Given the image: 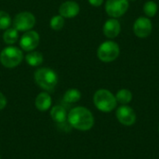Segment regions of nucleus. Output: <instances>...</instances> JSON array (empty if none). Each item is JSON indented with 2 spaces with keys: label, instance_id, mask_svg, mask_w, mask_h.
I'll list each match as a JSON object with an SVG mask.
<instances>
[{
  "label": "nucleus",
  "instance_id": "obj_9",
  "mask_svg": "<svg viewBox=\"0 0 159 159\" xmlns=\"http://www.w3.org/2000/svg\"><path fill=\"white\" fill-rule=\"evenodd\" d=\"M153 25L149 18L140 17L133 24V31L136 36L140 38H145L149 36L152 33Z\"/></svg>",
  "mask_w": 159,
  "mask_h": 159
},
{
  "label": "nucleus",
  "instance_id": "obj_11",
  "mask_svg": "<svg viewBox=\"0 0 159 159\" xmlns=\"http://www.w3.org/2000/svg\"><path fill=\"white\" fill-rule=\"evenodd\" d=\"M80 11L79 5L75 1H65L59 7V13L64 19H72L78 15Z\"/></svg>",
  "mask_w": 159,
  "mask_h": 159
},
{
  "label": "nucleus",
  "instance_id": "obj_2",
  "mask_svg": "<svg viewBox=\"0 0 159 159\" xmlns=\"http://www.w3.org/2000/svg\"><path fill=\"white\" fill-rule=\"evenodd\" d=\"M34 78L35 84L48 92L53 91L58 84L57 73L54 70L48 67L37 69L34 72Z\"/></svg>",
  "mask_w": 159,
  "mask_h": 159
},
{
  "label": "nucleus",
  "instance_id": "obj_23",
  "mask_svg": "<svg viewBox=\"0 0 159 159\" xmlns=\"http://www.w3.org/2000/svg\"><path fill=\"white\" fill-rule=\"evenodd\" d=\"M89 3L93 7H100L103 3V0H89Z\"/></svg>",
  "mask_w": 159,
  "mask_h": 159
},
{
  "label": "nucleus",
  "instance_id": "obj_21",
  "mask_svg": "<svg viewBox=\"0 0 159 159\" xmlns=\"http://www.w3.org/2000/svg\"><path fill=\"white\" fill-rule=\"evenodd\" d=\"M11 18L6 11L0 10V30H7L11 25Z\"/></svg>",
  "mask_w": 159,
  "mask_h": 159
},
{
  "label": "nucleus",
  "instance_id": "obj_20",
  "mask_svg": "<svg viewBox=\"0 0 159 159\" xmlns=\"http://www.w3.org/2000/svg\"><path fill=\"white\" fill-rule=\"evenodd\" d=\"M157 5L154 1H147L143 6V12L148 18H153L157 12Z\"/></svg>",
  "mask_w": 159,
  "mask_h": 159
},
{
  "label": "nucleus",
  "instance_id": "obj_24",
  "mask_svg": "<svg viewBox=\"0 0 159 159\" xmlns=\"http://www.w3.org/2000/svg\"><path fill=\"white\" fill-rule=\"evenodd\" d=\"M158 130H159V127H158Z\"/></svg>",
  "mask_w": 159,
  "mask_h": 159
},
{
  "label": "nucleus",
  "instance_id": "obj_15",
  "mask_svg": "<svg viewBox=\"0 0 159 159\" xmlns=\"http://www.w3.org/2000/svg\"><path fill=\"white\" fill-rule=\"evenodd\" d=\"M25 61L28 65L36 67L42 64L44 61V57L40 52L33 50V51H29L28 54L25 56Z\"/></svg>",
  "mask_w": 159,
  "mask_h": 159
},
{
  "label": "nucleus",
  "instance_id": "obj_25",
  "mask_svg": "<svg viewBox=\"0 0 159 159\" xmlns=\"http://www.w3.org/2000/svg\"><path fill=\"white\" fill-rule=\"evenodd\" d=\"M0 159H1V157H0Z\"/></svg>",
  "mask_w": 159,
  "mask_h": 159
},
{
  "label": "nucleus",
  "instance_id": "obj_17",
  "mask_svg": "<svg viewBox=\"0 0 159 159\" xmlns=\"http://www.w3.org/2000/svg\"><path fill=\"white\" fill-rule=\"evenodd\" d=\"M80 99H81V92L76 89H70L63 95V101L67 103L77 102Z\"/></svg>",
  "mask_w": 159,
  "mask_h": 159
},
{
  "label": "nucleus",
  "instance_id": "obj_22",
  "mask_svg": "<svg viewBox=\"0 0 159 159\" xmlns=\"http://www.w3.org/2000/svg\"><path fill=\"white\" fill-rule=\"evenodd\" d=\"M7 105V99L2 92H0V110L4 109Z\"/></svg>",
  "mask_w": 159,
  "mask_h": 159
},
{
  "label": "nucleus",
  "instance_id": "obj_4",
  "mask_svg": "<svg viewBox=\"0 0 159 159\" xmlns=\"http://www.w3.org/2000/svg\"><path fill=\"white\" fill-rule=\"evenodd\" d=\"M23 60L22 51L13 46L5 48L0 53V62L6 68H15Z\"/></svg>",
  "mask_w": 159,
  "mask_h": 159
},
{
  "label": "nucleus",
  "instance_id": "obj_19",
  "mask_svg": "<svg viewBox=\"0 0 159 159\" xmlns=\"http://www.w3.org/2000/svg\"><path fill=\"white\" fill-rule=\"evenodd\" d=\"M64 18L61 16L60 14L57 16H54L50 19L49 21V26L52 30L54 31H61L63 26H64Z\"/></svg>",
  "mask_w": 159,
  "mask_h": 159
},
{
  "label": "nucleus",
  "instance_id": "obj_7",
  "mask_svg": "<svg viewBox=\"0 0 159 159\" xmlns=\"http://www.w3.org/2000/svg\"><path fill=\"white\" fill-rule=\"evenodd\" d=\"M129 0H107L105 4V11L112 18H119L123 16L129 8Z\"/></svg>",
  "mask_w": 159,
  "mask_h": 159
},
{
  "label": "nucleus",
  "instance_id": "obj_3",
  "mask_svg": "<svg viewBox=\"0 0 159 159\" xmlns=\"http://www.w3.org/2000/svg\"><path fill=\"white\" fill-rule=\"evenodd\" d=\"M95 106L102 112L109 113L116 107V99L114 94L107 89H99L93 96Z\"/></svg>",
  "mask_w": 159,
  "mask_h": 159
},
{
  "label": "nucleus",
  "instance_id": "obj_10",
  "mask_svg": "<svg viewBox=\"0 0 159 159\" xmlns=\"http://www.w3.org/2000/svg\"><path fill=\"white\" fill-rule=\"evenodd\" d=\"M116 118L122 125L131 126L136 121V114L131 107L121 105L116 110Z\"/></svg>",
  "mask_w": 159,
  "mask_h": 159
},
{
  "label": "nucleus",
  "instance_id": "obj_16",
  "mask_svg": "<svg viewBox=\"0 0 159 159\" xmlns=\"http://www.w3.org/2000/svg\"><path fill=\"white\" fill-rule=\"evenodd\" d=\"M19 38V31L15 28H7L3 34V40L7 45H13Z\"/></svg>",
  "mask_w": 159,
  "mask_h": 159
},
{
  "label": "nucleus",
  "instance_id": "obj_18",
  "mask_svg": "<svg viewBox=\"0 0 159 159\" xmlns=\"http://www.w3.org/2000/svg\"><path fill=\"white\" fill-rule=\"evenodd\" d=\"M116 102L121 103L122 105H126L128 103H129L132 100V93L129 90V89H120L116 95Z\"/></svg>",
  "mask_w": 159,
  "mask_h": 159
},
{
  "label": "nucleus",
  "instance_id": "obj_13",
  "mask_svg": "<svg viewBox=\"0 0 159 159\" xmlns=\"http://www.w3.org/2000/svg\"><path fill=\"white\" fill-rule=\"evenodd\" d=\"M51 102H52L51 97L47 92H41V93H39L36 96L35 101H34L35 107L37 108V110L42 111V112L48 110L50 108V106H51Z\"/></svg>",
  "mask_w": 159,
  "mask_h": 159
},
{
  "label": "nucleus",
  "instance_id": "obj_14",
  "mask_svg": "<svg viewBox=\"0 0 159 159\" xmlns=\"http://www.w3.org/2000/svg\"><path fill=\"white\" fill-rule=\"evenodd\" d=\"M50 116L51 118L58 124L63 123L67 119V113L63 106L61 105H56L52 107L50 110Z\"/></svg>",
  "mask_w": 159,
  "mask_h": 159
},
{
  "label": "nucleus",
  "instance_id": "obj_1",
  "mask_svg": "<svg viewBox=\"0 0 159 159\" xmlns=\"http://www.w3.org/2000/svg\"><path fill=\"white\" fill-rule=\"evenodd\" d=\"M67 119L72 128L82 131L89 130L94 125V117L91 112L82 106L73 108L69 112Z\"/></svg>",
  "mask_w": 159,
  "mask_h": 159
},
{
  "label": "nucleus",
  "instance_id": "obj_8",
  "mask_svg": "<svg viewBox=\"0 0 159 159\" xmlns=\"http://www.w3.org/2000/svg\"><path fill=\"white\" fill-rule=\"evenodd\" d=\"M40 36L39 34L35 31L30 30L24 32L22 36L20 39V47L24 51H33L39 45Z\"/></svg>",
  "mask_w": 159,
  "mask_h": 159
},
{
  "label": "nucleus",
  "instance_id": "obj_6",
  "mask_svg": "<svg viewBox=\"0 0 159 159\" xmlns=\"http://www.w3.org/2000/svg\"><path fill=\"white\" fill-rule=\"evenodd\" d=\"M12 23L14 28L19 32H27L32 30L35 25V17L31 12L22 11L14 17Z\"/></svg>",
  "mask_w": 159,
  "mask_h": 159
},
{
  "label": "nucleus",
  "instance_id": "obj_5",
  "mask_svg": "<svg viewBox=\"0 0 159 159\" xmlns=\"http://www.w3.org/2000/svg\"><path fill=\"white\" fill-rule=\"evenodd\" d=\"M119 47L114 41H105L100 45L97 50V56L103 62H112L119 56Z\"/></svg>",
  "mask_w": 159,
  "mask_h": 159
},
{
  "label": "nucleus",
  "instance_id": "obj_12",
  "mask_svg": "<svg viewBox=\"0 0 159 159\" xmlns=\"http://www.w3.org/2000/svg\"><path fill=\"white\" fill-rule=\"evenodd\" d=\"M120 30H121V25H120L119 21L115 18L107 20L103 25L104 35L108 38H111V39L116 38L119 34Z\"/></svg>",
  "mask_w": 159,
  "mask_h": 159
}]
</instances>
